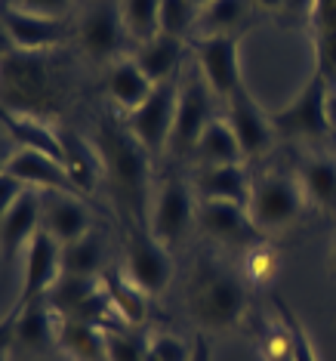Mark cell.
I'll use <instances>...</instances> for the list:
<instances>
[{
    "label": "cell",
    "mask_w": 336,
    "mask_h": 361,
    "mask_svg": "<svg viewBox=\"0 0 336 361\" xmlns=\"http://www.w3.org/2000/svg\"><path fill=\"white\" fill-rule=\"evenodd\" d=\"M185 309L204 334H228L250 309L247 281L216 257H198L185 281Z\"/></svg>",
    "instance_id": "cell-1"
},
{
    "label": "cell",
    "mask_w": 336,
    "mask_h": 361,
    "mask_svg": "<svg viewBox=\"0 0 336 361\" xmlns=\"http://www.w3.org/2000/svg\"><path fill=\"white\" fill-rule=\"evenodd\" d=\"M96 149L102 154V183L108 188L124 219H133V228H149V179L151 154L130 136L127 127L105 124L96 136Z\"/></svg>",
    "instance_id": "cell-2"
},
{
    "label": "cell",
    "mask_w": 336,
    "mask_h": 361,
    "mask_svg": "<svg viewBox=\"0 0 336 361\" xmlns=\"http://www.w3.org/2000/svg\"><path fill=\"white\" fill-rule=\"evenodd\" d=\"M62 105V84L50 53H4V111L56 118Z\"/></svg>",
    "instance_id": "cell-3"
},
{
    "label": "cell",
    "mask_w": 336,
    "mask_h": 361,
    "mask_svg": "<svg viewBox=\"0 0 336 361\" xmlns=\"http://www.w3.org/2000/svg\"><path fill=\"white\" fill-rule=\"evenodd\" d=\"M306 207L309 201L297 173H262L253 179L247 210L266 238L281 235L290 226H297Z\"/></svg>",
    "instance_id": "cell-4"
},
{
    "label": "cell",
    "mask_w": 336,
    "mask_h": 361,
    "mask_svg": "<svg viewBox=\"0 0 336 361\" xmlns=\"http://www.w3.org/2000/svg\"><path fill=\"white\" fill-rule=\"evenodd\" d=\"M327 80H330V75L315 68V75L302 84L299 93L272 114L278 139H287V142H318V139L330 136V124H327V111H324Z\"/></svg>",
    "instance_id": "cell-5"
},
{
    "label": "cell",
    "mask_w": 336,
    "mask_h": 361,
    "mask_svg": "<svg viewBox=\"0 0 336 361\" xmlns=\"http://www.w3.org/2000/svg\"><path fill=\"white\" fill-rule=\"evenodd\" d=\"M176 105H179V78L158 84L149 99L136 111L127 114L124 127L151 158H158L163 149H170V136H173V124H176Z\"/></svg>",
    "instance_id": "cell-6"
},
{
    "label": "cell",
    "mask_w": 336,
    "mask_h": 361,
    "mask_svg": "<svg viewBox=\"0 0 336 361\" xmlns=\"http://www.w3.org/2000/svg\"><path fill=\"white\" fill-rule=\"evenodd\" d=\"M59 278H62V244L46 228H40L31 238L25 253H22V281H19V293H15L10 312H19L31 306V302L44 300Z\"/></svg>",
    "instance_id": "cell-7"
},
{
    "label": "cell",
    "mask_w": 336,
    "mask_h": 361,
    "mask_svg": "<svg viewBox=\"0 0 336 361\" xmlns=\"http://www.w3.org/2000/svg\"><path fill=\"white\" fill-rule=\"evenodd\" d=\"M194 188L179 176H170L167 183L158 188V198L151 207L149 232L167 247H176L185 241L188 228L198 223V201H194Z\"/></svg>",
    "instance_id": "cell-8"
},
{
    "label": "cell",
    "mask_w": 336,
    "mask_h": 361,
    "mask_svg": "<svg viewBox=\"0 0 336 361\" xmlns=\"http://www.w3.org/2000/svg\"><path fill=\"white\" fill-rule=\"evenodd\" d=\"M198 226L204 238L235 250H253L266 244V235L253 223L247 204L232 201H198Z\"/></svg>",
    "instance_id": "cell-9"
},
{
    "label": "cell",
    "mask_w": 336,
    "mask_h": 361,
    "mask_svg": "<svg viewBox=\"0 0 336 361\" xmlns=\"http://www.w3.org/2000/svg\"><path fill=\"white\" fill-rule=\"evenodd\" d=\"M194 59L207 87L219 99H228L241 87H247L241 75V40L235 35L194 37Z\"/></svg>",
    "instance_id": "cell-10"
},
{
    "label": "cell",
    "mask_w": 336,
    "mask_h": 361,
    "mask_svg": "<svg viewBox=\"0 0 336 361\" xmlns=\"http://www.w3.org/2000/svg\"><path fill=\"white\" fill-rule=\"evenodd\" d=\"M124 272L130 275L142 293L149 297H158L170 287V278H173V257H170V247L161 244L149 228H133L127 238V262Z\"/></svg>",
    "instance_id": "cell-11"
},
{
    "label": "cell",
    "mask_w": 336,
    "mask_h": 361,
    "mask_svg": "<svg viewBox=\"0 0 336 361\" xmlns=\"http://www.w3.org/2000/svg\"><path fill=\"white\" fill-rule=\"evenodd\" d=\"M213 90L207 87L201 71L179 80V105H176V124L173 136H170V152L173 154H188L192 158L194 145H198L201 133L213 121V105H210Z\"/></svg>",
    "instance_id": "cell-12"
},
{
    "label": "cell",
    "mask_w": 336,
    "mask_h": 361,
    "mask_svg": "<svg viewBox=\"0 0 336 361\" xmlns=\"http://www.w3.org/2000/svg\"><path fill=\"white\" fill-rule=\"evenodd\" d=\"M225 121H228V127L235 130V136H237V142H241V152L247 161L262 158L278 139L272 114L253 99V93L247 87H241L237 93H232L225 99Z\"/></svg>",
    "instance_id": "cell-13"
},
{
    "label": "cell",
    "mask_w": 336,
    "mask_h": 361,
    "mask_svg": "<svg viewBox=\"0 0 336 361\" xmlns=\"http://www.w3.org/2000/svg\"><path fill=\"white\" fill-rule=\"evenodd\" d=\"M4 35L10 50L19 53H50L68 37L62 19L28 13L15 4H4Z\"/></svg>",
    "instance_id": "cell-14"
},
{
    "label": "cell",
    "mask_w": 336,
    "mask_h": 361,
    "mask_svg": "<svg viewBox=\"0 0 336 361\" xmlns=\"http://www.w3.org/2000/svg\"><path fill=\"white\" fill-rule=\"evenodd\" d=\"M80 37V50H84L93 62L114 65L118 59H124V44H127V28L120 22V10L111 4L93 6L77 28Z\"/></svg>",
    "instance_id": "cell-15"
},
{
    "label": "cell",
    "mask_w": 336,
    "mask_h": 361,
    "mask_svg": "<svg viewBox=\"0 0 336 361\" xmlns=\"http://www.w3.org/2000/svg\"><path fill=\"white\" fill-rule=\"evenodd\" d=\"M4 173H10L15 179H22L28 188L35 192H65V195H80L75 183H71L68 170L62 167V161L40 154L31 149H15L10 158L4 161ZM84 198V195H80Z\"/></svg>",
    "instance_id": "cell-16"
},
{
    "label": "cell",
    "mask_w": 336,
    "mask_h": 361,
    "mask_svg": "<svg viewBox=\"0 0 336 361\" xmlns=\"http://www.w3.org/2000/svg\"><path fill=\"white\" fill-rule=\"evenodd\" d=\"M4 331H6L10 346H22L28 352H44L56 343L59 315L50 309L46 300H37L19 312H10V315L4 318Z\"/></svg>",
    "instance_id": "cell-17"
},
{
    "label": "cell",
    "mask_w": 336,
    "mask_h": 361,
    "mask_svg": "<svg viewBox=\"0 0 336 361\" xmlns=\"http://www.w3.org/2000/svg\"><path fill=\"white\" fill-rule=\"evenodd\" d=\"M44 228L62 247L93 235V213L87 207V198L65 192H44Z\"/></svg>",
    "instance_id": "cell-18"
},
{
    "label": "cell",
    "mask_w": 336,
    "mask_h": 361,
    "mask_svg": "<svg viewBox=\"0 0 336 361\" xmlns=\"http://www.w3.org/2000/svg\"><path fill=\"white\" fill-rule=\"evenodd\" d=\"M0 228H4V262L13 266L25 253L31 238L44 228V192L31 188L13 207H6L4 219H0Z\"/></svg>",
    "instance_id": "cell-19"
},
{
    "label": "cell",
    "mask_w": 336,
    "mask_h": 361,
    "mask_svg": "<svg viewBox=\"0 0 336 361\" xmlns=\"http://www.w3.org/2000/svg\"><path fill=\"white\" fill-rule=\"evenodd\" d=\"M4 130H6V136L15 142V149H31V152H40V154H50V158H56V161L65 158L62 127H56L50 118L4 111Z\"/></svg>",
    "instance_id": "cell-20"
},
{
    "label": "cell",
    "mask_w": 336,
    "mask_h": 361,
    "mask_svg": "<svg viewBox=\"0 0 336 361\" xmlns=\"http://www.w3.org/2000/svg\"><path fill=\"white\" fill-rule=\"evenodd\" d=\"M309 207H318L327 216H336V154L309 152L297 170Z\"/></svg>",
    "instance_id": "cell-21"
},
{
    "label": "cell",
    "mask_w": 336,
    "mask_h": 361,
    "mask_svg": "<svg viewBox=\"0 0 336 361\" xmlns=\"http://www.w3.org/2000/svg\"><path fill=\"white\" fill-rule=\"evenodd\" d=\"M194 192L201 201H232L250 204L253 179L244 164H225V167H201L194 176Z\"/></svg>",
    "instance_id": "cell-22"
},
{
    "label": "cell",
    "mask_w": 336,
    "mask_h": 361,
    "mask_svg": "<svg viewBox=\"0 0 336 361\" xmlns=\"http://www.w3.org/2000/svg\"><path fill=\"white\" fill-rule=\"evenodd\" d=\"M62 142H65V158H62L65 170H68L77 192L89 198L102 183V154L96 149V142L77 136L75 130H62Z\"/></svg>",
    "instance_id": "cell-23"
},
{
    "label": "cell",
    "mask_w": 336,
    "mask_h": 361,
    "mask_svg": "<svg viewBox=\"0 0 336 361\" xmlns=\"http://www.w3.org/2000/svg\"><path fill=\"white\" fill-rule=\"evenodd\" d=\"M105 90H108V99L118 105L124 114L136 111L139 105L151 96L154 84L149 80L142 68L136 65L133 56H124L114 65H108V75H105Z\"/></svg>",
    "instance_id": "cell-24"
},
{
    "label": "cell",
    "mask_w": 336,
    "mask_h": 361,
    "mask_svg": "<svg viewBox=\"0 0 336 361\" xmlns=\"http://www.w3.org/2000/svg\"><path fill=\"white\" fill-rule=\"evenodd\" d=\"M130 56H133L139 68L149 75L151 84L158 87V84H167V80H176L179 65H182V56H185V40L158 35L154 40H149V44H139Z\"/></svg>",
    "instance_id": "cell-25"
},
{
    "label": "cell",
    "mask_w": 336,
    "mask_h": 361,
    "mask_svg": "<svg viewBox=\"0 0 336 361\" xmlns=\"http://www.w3.org/2000/svg\"><path fill=\"white\" fill-rule=\"evenodd\" d=\"M102 290L108 297L111 312L124 327H139L149 315V293H142L130 281L124 269H105L102 272Z\"/></svg>",
    "instance_id": "cell-26"
},
{
    "label": "cell",
    "mask_w": 336,
    "mask_h": 361,
    "mask_svg": "<svg viewBox=\"0 0 336 361\" xmlns=\"http://www.w3.org/2000/svg\"><path fill=\"white\" fill-rule=\"evenodd\" d=\"M192 158L198 167H225V164H247L237 142L235 130L228 127L225 118H213L210 127L201 133L198 145H194Z\"/></svg>",
    "instance_id": "cell-27"
},
{
    "label": "cell",
    "mask_w": 336,
    "mask_h": 361,
    "mask_svg": "<svg viewBox=\"0 0 336 361\" xmlns=\"http://www.w3.org/2000/svg\"><path fill=\"white\" fill-rule=\"evenodd\" d=\"M56 346L71 361H105V327H96L89 322L59 318Z\"/></svg>",
    "instance_id": "cell-28"
},
{
    "label": "cell",
    "mask_w": 336,
    "mask_h": 361,
    "mask_svg": "<svg viewBox=\"0 0 336 361\" xmlns=\"http://www.w3.org/2000/svg\"><path fill=\"white\" fill-rule=\"evenodd\" d=\"M253 0H210L198 16V28L194 37H210V35H235L237 28L253 16Z\"/></svg>",
    "instance_id": "cell-29"
},
{
    "label": "cell",
    "mask_w": 336,
    "mask_h": 361,
    "mask_svg": "<svg viewBox=\"0 0 336 361\" xmlns=\"http://www.w3.org/2000/svg\"><path fill=\"white\" fill-rule=\"evenodd\" d=\"M120 22L133 44H149L161 35V0H120Z\"/></svg>",
    "instance_id": "cell-30"
},
{
    "label": "cell",
    "mask_w": 336,
    "mask_h": 361,
    "mask_svg": "<svg viewBox=\"0 0 336 361\" xmlns=\"http://www.w3.org/2000/svg\"><path fill=\"white\" fill-rule=\"evenodd\" d=\"M102 262H105V250L96 235H87V238H80V241L62 247V272L65 275L102 278V272H105Z\"/></svg>",
    "instance_id": "cell-31"
},
{
    "label": "cell",
    "mask_w": 336,
    "mask_h": 361,
    "mask_svg": "<svg viewBox=\"0 0 336 361\" xmlns=\"http://www.w3.org/2000/svg\"><path fill=\"white\" fill-rule=\"evenodd\" d=\"M105 361H149V340L124 324L105 327Z\"/></svg>",
    "instance_id": "cell-32"
},
{
    "label": "cell",
    "mask_w": 336,
    "mask_h": 361,
    "mask_svg": "<svg viewBox=\"0 0 336 361\" xmlns=\"http://www.w3.org/2000/svg\"><path fill=\"white\" fill-rule=\"evenodd\" d=\"M201 10L192 0H161V35L185 40L198 28Z\"/></svg>",
    "instance_id": "cell-33"
},
{
    "label": "cell",
    "mask_w": 336,
    "mask_h": 361,
    "mask_svg": "<svg viewBox=\"0 0 336 361\" xmlns=\"http://www.w3.org/2000/svg\"><path fill=\"white\" fill-rule=\"evenodd\" d=\"M259 355L262 361H293V340L287 324L278 318L275 312V322H266L259 327Z\"/></svg>",
    "instance_id": "cell-34"
},
{
    "label": "cell",
    "mask_w": 336,
    "mask_h": 361,
    "mask_svg": "<svg viewBox=\"0 0 336 361\" xmlns=\"http://www.w3.org/2000/svg\"><path fill=\"white\" fill-rule=\"evenodd\" d=\"M194 343H185L176 334H154L149 336V361H192Z\"/></svg>",
    "instance_id": "cell-35"
},
{
    "label": "cell",
    "mask_w": 336,
    "mask_h": 361,
    "mask_svg": "<svg viewBox=\"0 0 336 361\" xmlns=\"http://www.w3.org/2000/svg\"><path fill=\"white\" fill-rule=\"evenodd\" d=\"M278 272V253L268 244L247 250V278L250 284H268Z\"/></svg>",
    "instance_id": "cell-36"
},
{
    "label": "cell",
    "mask_w": 336,
    "mask_h": 361,
    "mask_svg": "<svg viewBox=\"0 0 336 361\" xmlns=\"http://www.w3.org/2000/svg\"><path fill=\"white\" fill-rule=\"evenodd\" d=\"M318 0H284V6L278 10L284 25H299V22H315Z\"/></svg>",
    "instance_id": "cell-37"
},
{
    "label": "cell",
    "mask_w": 336,
    "mask_h": 361,
    "mask_svg": "<svg viewBox=\"0 0 336 361\" xmlns=\"http://www.w3.org/2000/svg\"><path fill=\"white\" fill-rule=\"evenodd\" d=\"M6 4H15L28 13H40V16H53V19H62L65 13L71 10V0H6Z\"/></svg>",
    "instance_id": "cell-38"
},
{
    "label": "cell",
    "mask_w": 336,
    "mask_h": 361,
    "mask_svg": "<svg viewBox=\"0 0 336 361\" xmlns=\"http://www.w3.org/2000/svg\"><path fill=\"white\" fill-rule=\"evenodd\" d=\"M28 192H31V188L22 183V179L4 173V176H0V213H4L6 207H13V204L19 201L22 195H28Z\"/></svg>",
    "instance_id": "cell-39"
},
{
    "label": "cell",
    "mask_w": 336,
    "mask_h": 361,
    "mask_svg": "<svg viewBox=\"0 0 336 361\" xmlns=\"http://www.w3.org/2000/svg\"><path fill=\"white\" fill-rule=\"evenodd\" d=\"M324 111H327V124H330V133L336 136V75L327 80V99H324Z\"/></svg>",
    "instance_id": "cell-40"
},
{
    "label": "cell",
    "mask_w": 336,
    "mask_h": 361,
    "mask_svg": "<svg viewBox=\"0 0 336 361\" xmlns=\"http://www.w3.org/2000/svg\"><path fill=\"white\" fill-rule=\"evenodd\" d=\"M192 361H213V349H210L207 336H198V343H194V358Z\"/></svg>",
    "instance_id": "cell-41"
},
{
    "label": "cell",
    "mask_w": 336,
    "mask_h": 361,
    "mask_svg": "<svg viewBox=\"0 0 336 361\" xmlns=\"http://www.w3.org/2000/svg\"><path fill=\"white\" fill-rule=\"evenodd\" d=\"M253 4H256L259 10H266V13H278L284 6V0H253Z\"/></svg>",
    "instance_id": "cell-42"
},
{
    "label": "cell",
    "mask_w": 336,
    "mask_h": 361,
    "mask_svg": "<svg viewBox=\"0 0 336 361\" xmlns=\"http://www.w3.org/2000/svg\"><path fill=\"white\" fill-rule=\"evenodd\" d=\"M327 266H330V278H336V241L330 247V257H327Z\"/></svg>",
    "instance_id": "cell-43"
},
{
    "label": "cell",
    "mask_w": 336,
    "mask_h": 361,
    "mask_svg": "<svg viewBox=\"0 0 336 361\" xmlns=\"http://www.w3.org/2000/svg\"><path fill=\"white\" fill-rule=\"evenodd\" d=\"M192 4H194V6H198V10H204V6H207V4H210V0H192Z\"/></svg>",
    "instance_id": "cell-44"
}]
</instances>
